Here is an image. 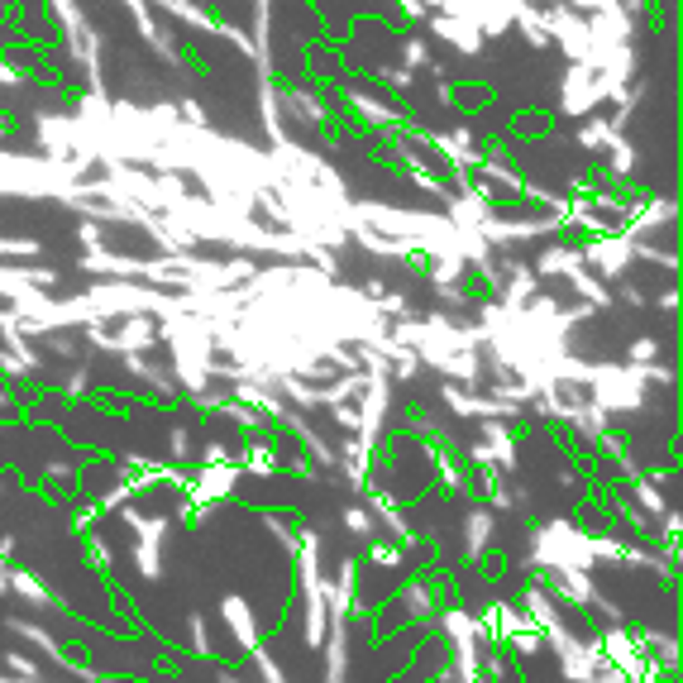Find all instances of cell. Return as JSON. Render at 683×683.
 <instances>
[{
  "label": "cell",
  "instance_id": "cell-18",
  "mask_svg": "<svg viewBox=\"0 0 683 683\" xmlns=\"http://www.w3.org/2000/svg\"><path fill=\"white\" fill-rule=\"evenodd\" d=\"M344 530H349V536H359V540H369L373 530H378V521H373L369 507H344Z\"/></svg>",
  "mask_w": 683,
  "mask_h": 683
},
{
  "label": "cell",
  "instance_id": "cell-8",
  "mask_svg": "<svg viewBox=\"0 0 683 683\" xmlns=\"http://www.w3.org/2000/svg\"><path fill=\"white\" fill-rule=\"evenodd\" d=\"M10 593L14 597H24V603H34V607H68L53 588H43V578L39 574H29V569H10Z\"/></svg>",
  "mask_w": 683,
  "mask_h": 683
},
{
  "label": "cell",
  "instance_id": "cell-22",
  "mask_svg": "<svg viewBox=\"0 0 683 683\" xmlns=\"http://www.w3.org/2000/svg\"><path fill=\"white\" fill-rule=\"evenodd\" d=\"M96 521H101V507H96V502H81V507L72 511V530H91Z\"/></svg>",
  "mask_w": 683,
  "mask_h": 683
},
{
  "label": "cell",
  "instance_id": "cell-25",
  "mask_svg": "<svg viewBox=\"0 0 683 683\" xmlns=\"http://www.w3.org/2000/svg\"><path fill=\"white\" fill-rule=\"evenodd\" d=\"M10 569H14V564H10V559H0V597L10 593Z\"/></svg>",
  "mask_w": 683,
  "mask_h": 683
},
{
  "label": "cell",
  "instance_id": "cell-12",
  "mask_svg": "<svg viewBox=\"0 0 683 683\" xmlns=\"http://www.w3.org/2000/svg\"><path fill=\"white\" fill-rule=\"evenodd\" d=\"M488 502H492V511H530V492L526 488H511V482L497 478L492 492H488Z\"/></svg>",
  "mask_w": 683,
  "mask_h": 683
},
{
  "label": "cell",
  "instance_id": "cell-19",
  "mask_svg": "<svg viewBox=\"0 0 683 683\" xmlns=\"http://www.w3.org/2000/svg\"><path fill=\"white\" fill-rule=\"evenodd\" d=\"M81 545H87V564L96 574H110V545L101 536H91V530H81Z\"/></svg>",
  "mask_w": 683,
  "mask_h": 683
},
{
  "label": "cell",
  "instance_id": "cell-21",
  "mask_svg": "<svg viewBox=\"0 0 683 683\" xmlns=\"http://www.w3.org/2000/svg\"><path fill=\"white\" fill-rule=\"evenodd\" d=\"M173 459L177 463L192 459V426H173Z\"/></svg>",
  "mask_w": 683,
  "mask_h": 683
},
{
  "label": "cell",
  "instance_id": "cell-13",
  "mask_svg": "<svg viewBox=\"0 0 683 683\" xmlns=\"http://www.w3.org/2000/svg\"><path fill=\"white\" fill-rule=\"evenodd\" d=\"M502 645L511 650V655H521V660H536L540 650H545V636H540L536 626H521V631H511V636H507Z\"/></svg>",
  "mask_w": 683,
  "mask_h": 683
},
{
  "label": "cell",
  "instance_id": "cell-23",
  "mask_svg": "<svg viewBox=\"0 0 683 683\" xmlns=\"http://www.w3.org/2000/svg\"><path fill=\"white\" fill-rule=\"evenodd\" d=\"M440 488L444 492H459L463 488V469H459V463H440Z\"/></svg>",
  "mask_w": 683,
  "mask_h": 683
},
{
  "label": "cell",
  "instance_id": "cell-3",
  "mask_svg": "<svg viewBox=\"0 0 683 683\" xmlns=\"http://www.w3.org/2000/svg\"><path fill=\"white\" fill-rule=\"evenodd\" d=\"M239 463L229 459V463H206L201 473L192 478V507L196 502H225V497H235V488H239Z\"/></svg>",
  "mask_w": 683,
  "mask_h": 683
},
{
  "label": "cell",
  "instance_id": "cell-29",
  "mask_svg": "<svg viewBox=\"0 0 683 683\" xmlns=\"http://www.w3.org/2000/svg\"><path fill=\"white\" fill-rule=\"evenodd\" d=\"M559 683H564V678H559Z\"/></svg>",
  "mask_w": 683,
  "mask_h": 683
},
{
  "label": "cell",
  "instance_id": "cell-26",
  "mask_svg": "<svg viewBox=\"0 0 683 683\" xmlns=\"http://www.w3.org/2000/svg\"><path fill=\"white\" fill-rule=\"evenodd\" d=\"M14 545H20L14 536H0V559H10V555H14Z\"/></svg>",
  "mask_w": 683,
  "mask_h": 683
},
{
  "label": "cell",
  "instance_id": "cell-10",
  "mask_svg": "<svg viewBox=\"0 0 683 683\" xmlns=\"http://www.w3.org/2000/svg\"><path fill=\"white\" fill-rule=\"evenodd\" d=\"M5 626L14 631V636H20V641H29V645H39L43 650V655L48 660H62V645L53 641V631H43V626H34V622H29V616H5Z\"/></svg>",
  "mask_w": 683,
  "mask_h": 683
},
{
  "label": "cell",
  "instance_id": "cell-14",
  "mask_svg": "<svg viewBox=\"0 0 683 683\" xmlns=\"http://www.w3.org/2000/svg\"><path fill=\"white\" fill-rule=\"evenodd\" d=\"M0 664H5V674H10V678H43L39 660H34V655H24V650H5V655H0Z\"/></svg>",
  "mask_w": 683,
  "mask_h": 683
},
{
  "label": "cell",
  "instance_id": "cell-2",
  "mask_svg": "<svg viewBox=\"0 0 683 683\" xmlns=\"http://www.w3.org/2000/svg\"><path fill=\"white\" fill-rule=\"evenodd\" d=\"M545 583H549V593H555L559 603H569V607H578V612H588L593 597H597L593 574L578 569V564H555V569H545Z\"/></svg>",
  "mask_w": 683,
  "mask_h": 683
},
{
  "label": "cell",
  "instance_id": "cell-7",
  "mask_svg": "<svg viewBox=\"0 0 683 683\" xmlns=\"http://www.w3.org/2000/svg\"><path fill=\"white\" fill-rule=\"evenodd\" d=\"M369 502H373V521H382V526H388L402 545H411V540H416V526L407 521V511H402V502H397L392 492H373Z\"/></svg>",
  "mask_w": 683,
  "mask_h": 683
},
{
  "label": "cell",
  "instance_id": "cell-1",
  "mask_svg": "<svg viewBox=\"0 0 683 683\" xmlns=\"http://www.w3.org/2000/svg\"><path fill=\"white\" fill-rule=\"evenodd\" d=\"M125 521L139 530V545H135V564L144 578H158L163 574V536H168V516H144L139 507H120Z\"/></svg>",
  "mask_w": 683,
  "mask_h": 683
},
{
  "label": "cell",
  "instance_id": "cell-16",
  "mask_svg": "<svg viewBox=\"0 0 683 683\" xmlns=\"http://www.w3.org/2000/svg\"><path fill=\"white\" fill-rule=\"evenodd\" d=\"M187 645H192V655H215V641H211V631H206V616H187Z\"/></svg>",
  "mask_w": 683,
  "mask_h": 683
},
{
  "label": "cell",
  "instance_id": "cell-20",
  "mask_svg": "<svg viewBox=\"0 0 683 683\" xmlns=\"http://www.w3.org/2000/svg\"><path fill=\"white\" fill-rule=\"evenodd\" d=\"M263 526H268L273 536L282 540V549H287V555H292V549H296V530H292L287 521H282V516H273V511H263Z\"/></svg>",
  "mask_w": 683,
  "mask_h": 683
},
{
  "label": "cell",
  "instance_id": "cell-9",
  "mask_svg": "<svg viewBox=\"0 0 683 683\" xmlns=\"http://www.w3.org/2000/svg\"><path fill=\"white\" fill-rule=\"evenodd\" d=\"M636 636H641V650H645V660L655 664V669H664V674L678 669V641L674 636H660V631H650V626H641Z\"/></svg>",
  "mask_w": 683,
  "mask_h": 683
},
{
  "label": "cell",
  "instance_id": "cell-28",
  "mask_svg": "<svg viewBox=\"0 0 683 683\" xmlns=\"http://www.w3.org/2000/svg\"><path fill=\"white\" fill-rule=\"evenodd\" d=\"M454 683H482V678H463V674H459V678H454Z\"/></svg>",
  "mask_w": 683,
  "mask_h": 683
},
{
  "label": "cell",
  "instance_id": "cell-15",
  "mask_svg": "<svg viewBox=\"0 0 683 683\" xmlns=\"http://www.w3.org/2000/svg\"><path fill=\"white\" fill-rule=\"evenodd\" d=\"M244 469L254 473V478H273V473H277V454H273L268 444H254V449L244 454Z\"/></svg>",
  "mask_w": 683,
  "mask_h": 683
},
{
  "label": "cell",
  "instance_id": "cell-27",
  "mask_svg": "<svg viewBox=\"0 0 683 683\" xmlns=\"http://www.w3.org/2000/svg\"><path fill=\"white\" fill-rule=\"evenodd\" d=\"M215 678H220V683H248L239 669H220V674H215Z\"/></svg>",
  "mask_w": 683,
  "mask_h": 683
},
{
  "label": "cell",
  "instance_id": "cell-24",
  "mask_svg": "<svg viewBox=\"0 0 683 683\" xmlns=\"http://www.w3.org/2000/svg\"><path fill=\"white\" fill-rule=\"evenodd\" d=\"M292 473H296V478H315V469H311V459H306V454H296V459H292Z\"/></svg>",
  "mask_w": 683,
  "mask_h": 683
},
{
  "label": "cell",
  "instance_id": "cell-11",
  "mask_svg": "<svg viewBox=\"0 0 683 683\" xmlns=\"http://www.w3.org/2000/svg\"><path fill=\"white\" fill-rule=\"evenodd\" d=\"M363 559L378 564V569H402L411 555H407V545H392V540H373V536H369V545H363Z\"/></svg>",
  "mask_w": 683,
  "mask_h": 683
},
{
  "label": "cell",
  "instance_id": "cell-17",
  "mask_svg": "<svg viewBox=\"0 0 683 683\" xmlns=\"http://www.w3.org/2000/svg\"><path fill=\"white\" fill-rule=\"evenodd\" d=\"M636 502H641V511L650 516V521H660V516L669 511V507H664V497H660V488H655L650 478H641V482H636Z\"/></svg>",
  "mask_w": 683,
  "mask_h": 683
},
{
  "label": "cell",
  "instance_id": "cell-6",
  "mask_svg": "<svg viewBox=\"0 0 683 683\" xmlns=\"http://www.w3.org/2000/svg\"><path fill=\"white\" fill-rule=\"evenodd\" d=\"M492 536H497V511L492 507H469L463 511V545H469V559L488 555Z\"/></svg>",
  "mask_w": 683,
  "mask_h": 683
},
{
  "label": "cell",
  "instance_id": "cell-4",
  "mask_svg": "<svg viewBox=\"0 0 683 683\" xmlns=\"http://www.w3.org/2000/svg\"><path fill=\"white\" fill-rule=\"evenodd\" d=\"M220 616H225L229 636H235V645L244 650V655H254V650L263 645L258 616H254V607H248V603H244L239 593H225V597H220Z\"/></svg>",
  "mask_w": 683,
  "mask_h": 683
},
{
  "label": "cell",
  "instance_id": "cell-5",
  "mask_svg": "<svg viewBox=\"0 0 683 683\" xmlns=\"http://www.w3.org/2000/svg\"><path fill=\"white\" fill-rule=\"evenodd\" d=\"M397 607H402V616L407 622H435V612H440V597H435V583L430 578H416V583H407L402 593H397ZM402 622V626H407Z\"/></svg>",
  "mask_w": 683,
  "mask_h": 683
}]
</instances>
